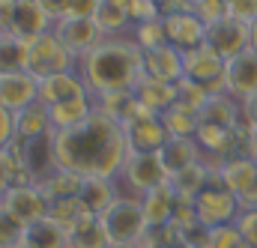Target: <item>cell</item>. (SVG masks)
Masks as SVG:
<instances>
[{"instance_id":"cell-38","label":"cell","mask_w":257,"mask_h":248,"mask_svg":"<svg viewBox=\"0 0 257 248\" xmlns=\"http://www.w3.org/2000/svg\"><path fill=\"white\" fill-rule=\"evenodd\" d=\"M194 15H197L203 24H212V21H218V18L230 15V9H227V0H197Z\"/></svg>"},{"instance_id":"cell-4","label":"cell","mask_w":257,"mask_h":248,"mask_svg":"<svg viewBox=\"0 0 257 248\" xmlns=\"http://www.w3.org/2000/svg\"><path fill=\"white\" fill-rule=\"evenodd\" d=\"M102 224H105V233H108L111 245H138L150 233L141 197H123L120 194L114 200V206L102 215Z\"/></svg>"},{"instance_id":"cell-23","label":"cell","mask_w":257,"mask_h":248,"mask_svg":"<svg viewBox=\"0 0 257 248\" xmlns=\"http://www.w3.org/2000/svg\"><path fill=\"white\" fill-rule=\"evenodd\" d=\"M66 233H69V248H111L102 218L90 212H84Z\"/></svg>"},{"instance_id":"cell-10","label":"cell","mask_w":257,"mask_h":248,"mask_svg":"<svg viewBox=\"0 0 257 248\" xmlns=\"http://www.w3.org/2000/svg\"><path fill=\"white\" fill-rule=\"evenodd\" d=\"M18 141V138H15ZM21 150V162H24V174L33 186H39L42 180H48L57 171V159H54V129L30 138V141H18Z\"/></svg>"},{"instance_id":"cell-41","label":"cell","mask_w":257,"mask_h":248,"mask_svg":"<svg viewBox=\"0 0 257 248\" xmlns=\"http://www.w3.org/2000/svg\"><path fill=\"white\" fill-rule=\"evenodd\" d=\"M15 186V177H12V168H9V159H6V150H0V197Z\"/></svg>"},{"instance_id":"cell-8","label":"cell","mask_w":257,"mask_h":248,"mask_svg":"<svg viewBox=\"0 0 257 248\" xmlns=\"http://www.w3.org/2000/svg\"><path fill=\"white\" fill-rule=\"evenodd\" d=\"M54 33L63 39V45L78 57H87L93 48H99L108 36H105V30L96 24V18H81V15H63L57 24H54Z\"/></svg>"},{"instance_id":"cell-32","label":"cell","mask_w":257,"mask_h":248,"mask_svg":"<svg viewBox=\"0 0 257 248\" xmlns=\"http://www.w3.org/2000/svg\"><path fill=\"white\" fill-rule=\"evenodd\" d=\"M144 51L150 48H162L168 45V33H165V21L156 18V21H147V24H135V36H132Z\"/></svg>"},{"instance_id":"cell-27","label":"cell","mask_w":257,"mask_h":248,"mask_svg":"<svg viewBox=\"0 0 257 248\" xmlns=\"http://www.w3.org/2000/svg\"><path fill=\"white\" fill-rule=\"evenodd\" d=\"M27 72V39L0 27V75Z\"/></svg>"},{"instance_id":"cell-1","label":"cell","mask_w":257,"mask_h":248,"mask_svg":"<svg viewBox=\"0 0 257 248\" xmlns=\"http://www.w3.org/2000/svg\"><path fill=\"white\" fill-rule=\"evenodd\" d=\"M54 159L57 168L75 171L81 177L117 180L128 159L126 129L96 108L75 129H54Z\"/></svg>"},{"instance_id":"cell-33","label":"cell","mask_w":257,"mask_h":248,"mask_svg":"<svg viewBox=\"0 0 257 248\" xmlns=\"http://www.w3.org/2000/svg\"><path fill=\"white\" fill-rule=\"evenodd\" d=\"M24 221L21 218H15L3 203H0V248H15L21 245V239H24Z\"/></svg>"},{"instance_id":"cell-49","label":"cell","mask_w":257,"mask_h":248,"mask_svg":"<svg viewBox=\"0 0 257 248\" xmlns=\"http://www.w3.org/2000/svg\"><path fill=\"white\" fill-rule=\"evenodd\" d=\"M0 81H3V75H0Z\"/></svg>"},{"instance_id":"cell-17","label":"cell","mask_w":257,"mask_h":248,"mask_svg":"<svg viewBox=\"0 0 257 248\" xmlns=\"http://www.w3.org/2000/svg\"><path fill=\"white\" fill-rule=\"evenodd\" d=\"M36 99H39V78L36 75H30V72L3 75V81H0V105L3 108H9L15 114Z\"/></svg>"},{"instance_id":"cell-18","label":"cell","mask_w":257,"mask_h":248,"mask_svg":"<svg viewBox=\"0 0 257 248\" xmlns=\"http://www.w3.org/2000/svg\"><path fill=\"white\" fill-rule=\"evenodd\" d=\"M177 191L171 183H162V186L150 188L141 203H144V215H147V224L150 230H159V227H168L171 218H174V209H177Z\"/></svg>"},{"instance_id":"cell-43","label":"cell","mask_w":257,"mask_h":248,"mask_svg":"<svg viewBox=\"0 0 257 248\" xmlns=\"http://www.w3.org/2000/svg\"><path fill=\"white\" fill-rule=\"evenodd\" d=\"M242 108H245V114H248V120L257 126V96H251L248 102H242Z\"/></svg>"},{"instance_id":"cell-29","label":"cell","mask_w":257,"mask_h":248,"mask_svg":"<svg viewBox=\"0 0 257 248\" xmlns=\"http://www.w3.org/2000/svg\"><path fill=\"white\" fill-rule=\"evenodd\" d=\"M209 174H212V168H209V165H203V162H194L192 168H186V171L174 174L168 183L174 186L177 197H183V200H194V197H197V191L209 183Z\"/></svg>"},{"instance_id":"cell-14","label":"cell","mask_w":257,"mask_h":248,"mask_svg":"<svg viewBox=\"0 0 257 248\" xmlns=\"http://www.w3.org/2000/svg\"><path fill=\"white\" fill-rule=\"evenodd\" d=\"M224 84L227 93L239 102H248L251 96H257V54L251 48L224 63Z\"/></svg>"},{"instance_id":"cell-48","label":"cell","mask_w":257,"mask_h":248,"mask_svg":"<svg viewBox=\"0 0 257 248\" xmlns=\"http://www.w3.org/2000/svg\"><path fill=\"white\" fill-rule=\"evenodd\" d=\"M153 248H168V245H153Z\"/></svg>"},{"instance_id":"cell-12","label":"cell","mask_w":257,"mask_h":248,"mask_svg":"<svg viewBox=\"0 0 257 248\" xmlns=\"http://www.w3.org/2000/svg\"><path fill=\"white\" fill-rule=\"evenodd\" d=\"M123 129H126L128 153H159L171 141V132L162 123V114H153V111H144Z\"/></svg>"},{"instance_id":"cell-28","label":"cell","mask_w":257,"mask_h":248,"mask_svg":"<svg viewBox=\"0 0 257 248\" xmlns=\"http://www.w3.org/2000/svg\"><path fill=\"white\" fill-rule=\"evenodd\" d=\"M162 123L171 132V138H197L200 129V111H194L189 105H174L162 114Z\"/></svg>"},{"instance_id":"cell-42","label":"cell","mask_w":257,"mask_h":248,"mask_svg":"<svg viewBox=\"0 0 257 248\" xmlns=\"http://www.w3.org/2000/svg\"><path fill=\"white\" fill-rule=\"evenodd\" d=\"M36 3L51 15V21H60L66 12H69V3H72V0H36Z\"/></svg>"},{"instance_id":"cell-16","label":"cell","mask_w":257,"mask_h":248,"mask_svg":"<svg viewBox=\"0 0 257 248\" xmlns=\"http://www.w3.org/2000/svg\"><path fill=\"white\" fill-rule=\"evenodd\" d=\"M78 96H90V90L78 72H57V75L39 78V102H45L48 108L69 102V99H78Z\"/></svg>"},{"instance_id":"cell-39","label":"cell","mask_w":257,"mask_h":248,"mask_svg":"<svg viewBox=\"0 0 257 248\" xmlns=\"http://www.w3.org/2000/svg\"><path fill=\"white\" fill-rule=\"evenodd\" d=\"M227 9L233 18L245 21V24H254L257 18V0H227Z\"/></svg>"},{"instance_id":"cell-46","label":"cell","mask_w":257,"mask_h":248,"mask_svg":"<svg viewBox=\"0 0 257 248\" xmlns=\"http://www.w3.org/2000/svg\"><path fill=\"white\" fill-rule=\"evenodd\" d=\"M111 248H144V245L138 242V245H111Z\"/></svg>"},{"instance_id":"cell-11","label":"cell","mask_w":257,"mask_h":248,"mask_svg":"<svg viewBox=\"0 0 257 248\" xmlns=\"http://www.w3.org/2000/svg\"><path fill=\"white\" fill-rule=\"evenodd\" d=\"M0 203H3L15 218H21L24 224H33V221H39V218H48V215H51V200L45 197V191H42V188L33 186V183L12 186L3 197H0Z\"/></svg>"},{"instance_id":"cell-25","label":"cell","mask_w":257,"mask_h":248,"mask_svg":"<svg viewBox=\"0 0 257 248\" xmlns=\"http://www.w3.org/2000/svg\"><path fill=\"white\" fill-rule=\"evenodd\" d=\"M96 111V99L93 96H78V99H69L60 105H51L48 114H51V129L63 132V129H75L81 126L90 114Z\"/></svg>"},{"instance_id":"cell-20","label":"cell","mask_w":257,"mask_h":248,"mask_svg":"<svg viewBox=\"0 0 257 248\" xmlns=\"http://www.w3.org/2000/svg\"><path fill=\"white\" fill-rule=\"evenodd\" d=\"M135 96H138V102H141L147 111H153V114H165L168 108L177 105V96H180V93H177V84L144 75V78L138 81V87H135Z\"/></svg>"},{"instance_id":"cell-44","label":"cell","mask_w":257,"mask_h":248,"mask_svg":"<svg viewBox=\"0 0 257 248\" xmlns=\"http://www.w3.org/2000/svg\"><path fill=\"white\" fill-rule=\"evenodd\" d=\"M248 156H251V159H257V126L248 132Z\"/></svg>"},{"instance_id":"cell-37","label":"cell","mask_w":257,"mask_h":248,"mask_svg":"<svg viewBox=\"0 0 257 248\" xmlns=\"http://www.w3.org/2000/svg\"><path fill=\"white\" fill-rule=\"evenodd\" d=\"M128 18H132V24H147V21L162 18L159 0H135L132 9H128Z\"/></svg>"},{"instance_id":"cell-26","label":"cell","mask_w":257,"mask_h":248,"mask_svg":"<svg viewBox=\"0 0 257 248\" xmlns=\"http://www.w3.org/2000/svg\"><path fill=\"white\" fill-rule=\"evenodd\" d=\"M96 108L99 111H105L111 120H117L120 126L132 123L135 117H141L147 108L138 102V96H135V90H123V93H108V96H99L96 99Z\"/></svg>"},{"instance_id":"cell-3","label":"cell","mask_w":257,"mask_h":248,"mask_svg":"<svg viewBox=\"0 0 257 248\" xmlns=\"http://www.w3.org/2000/svg\"><path fill=\"white\" fill-rule=\"evenodd\" d=\"M194 203V215H197V224L203 227H221V224H230L239 212V200L236 194L227 188L221 171H212L209 174V183L197 191V197L192 200Z\"/></svg>"},{"instance_id":"cell-34","label":"cell","mask_w":257,"mask_h":248,"mask_svg":"<svg viewBox=\"0 0 257 248\" xmlns=\"http://www.w3.org/2000/svg\"><path fill=\"white\" fill-rule=\"evenodd\" d=\"M206 248H251V245L245 242V236L239 233V227L230 221V224H221V227H212L209 230Z\"/></svg>"},{"instance_id":"cell-15","label":"cell","mask_w":257,"mask_h":248,"mask_svg":"<svg viewBox=\"0 0 257 248\" xmlns=\"http://www.w3.org/2000/svg\"><path fill=\"white\" fill-rule=\"evenodd\" d=\"M144 75L180 84L186 78V54L180 48H174V45L150 48V51H144Z\"/></svg>"},{"instance_id":"cell-19","label":"cell","mask_w":257,"mask_h":248,"mask_svg":"<svg viewBox=\"0 0 257 248\" xmlns=\"http://www.w3.org/2000/svg\"><path fill=\"white\" fill-rule=\"evenodd\" d=\"M120 197V188H117V180H105V177H84V186H81V206L90 212V215H105L114 200Z\"/></svg>"},{"instance_id":"cell-45","label":"cell","mask_w":257,"mask_h":248,"mask_svg":"<svg viewBox=\"0 0 257 248\" xmlns=\"http://www.w3.org/2000/svg\"><path fill=\"white\" fill-rule=\"evenodd\" d=\"M248 48L257 54V18H254V24H251V45H248Z\"/></svg>"},{"instance_id":"cell-9","label":"cell","mask_w":257,"mask_h":248,"mask_svg":"<svg viewBox=\"0 0 257 248\" xmlns=\"http://www.w3.org/2000/svg\"><path fill=\"white\" fill-rule=\"evenodd\" d=\"M206 45L215 54H221L224 60H230L251 45V24L233 18V15H224V18L206 24Z\"/></svg>"},{"instance_id":"cell-24","label":"cell","mask_w":257,"mask_h":248,"mask_svg":"<svg viewBox=\"0 0 257 248\" xmlns=\"http://www.w3.org/2000/svg\"><path fill=\"white\" fill-rule=\"evenodd\" d=\"M21 242L27 248H69V233H66L63 224H57L48 215V218H39V221L27 224Z\"/></svg>"},{"instance_id":"cell-13","label":"cell","mask_w":257,"mask_h":248,"mask_svg":"<svg viewBox=\"0 0 257 248\" xmlns=\"http://www.w3.org/2000/svg\"><path fill=\"white\" fill-rule=\"evenodd\" d=\"M162 21H165L168 45L180 48L183 54L206 45V24L194 12H171V15H162Z\"/></svg>"},{"instance_id":"cell-21","label":"cell","mask_w":257,"mask_h":248,"mask_svg":"<svg viewBox=\"0 0 257 248\" xmlns=\"http://www.w3.org/2000/svg\"><path fill=\"white\" fill-rule=\"evenodd\" d=\"M159 156H162V165H165L168 177H174V174L192 168L194 162H200L203 150H200V144H197L194 138H171V141L159 150Z\"/></svg>"},{"instance_id":"cell-35","label":"cell","mask_w":257,"mask_h":248,"mask_svg":"<svg viewBox=\"0 0 257 248\" xmlns=\"http://www.w3.org/2000/svg\"><path fill=\"white\" fill-rule=\"evenodd\" d=\"M84 212H87V209L81 206L78 197H66V200H54V203H51V218H54L57 224H63L66 230H69Z\"/></svg>"},{"instance_id":"cell-5","label":"cell","mask_w":257,"mask_h":248,"mask_svg":"<svg viewBox=\"0 0 257 248\" xmlns=\"http://www.w3.org/2000/svg\"><path fill=\"white\" fill-rule=\"evenodd\" d=\"M78 57L63 45V39L51 30L27 39V72L36 78H48L57 72H75Z\"/></svg>"},{"instance_id":"cell-7","label":"cell","mask_w":257,"mask_h":248,"mask_svg":"<svg viewBox=\"0 0 257 248\" xmlns=\"http://www.w3.org/2000/svg\"><path fill=\"white\" fill-rule=\"evenodd\" d=\"M117 180H123L138 197H144L150 188L168 183L171 177H168V171H165L159 153H128L126 165H123V171H120Z\"/></svg>"},{"instance_id":"cell-36","label":"cell","mask_w":257,"mask_h":248,"mask_svg":"<svg viewBox=\"0 0 257 248\" xmlns=\"http://www.w3.org/2000/svg\"><path fill=\"white\" fill-rule=\"evenodd\" d=\"M233 224L239 227V233L245 236V242H248L251 248H257V206H251V209H239L236 218H233Z\"/></svg>"},{"instance_id":"cell-31","label":"cell","mask_w":257,"mask_h":248,"mask_svg":"<svg viewBox=\"0 0 257 248\" xmlns=\"http://www.w3.org/2000/svg\"><path fill=\"white\" fill-rule=\"evenodd\" d=\"M96 24L105 30V36H114V33H120V30H126L128 24H132V18H128L126 9H120V6H111V3H99V9H96Z\"/></svg>"},{"instance_id":"cell-22","label":"cell","mask_w":257,"mask_h":248,"mask_svg":"<svg viewBox=\"0 0 257 248\" xmlns=\"http://www.w3.org/2000/svg\"><path fill=\"white\" fill-rule=\"evenodd\" d=\"M15 120V138L18 141H30V138H39L45 132H51V114H48V105L45 102H30L24 105L21 111L12 114Z\"/></svg>"},{"instance_id":"cell-6","label":"cell","mask_w":257,"mask_h":248,"mask_svg":"<svg viewBox=\"0 0 257 248\" xmlns=\"http://www.w3.org/2000/svg\"><path fill=\"white\" fill-rule=\"evenodd\" d=\"M51 15L36 3V0H6L0 6V27L24 36V39H33L45 30H51Z\"/></svg>"},{"instance_id":"cell-2","label":"cell","mask_w":257,"mask_h":248,"mask_svg":"<svg viewBox=\"0 0 257 248\" xmlns=\"http://www.w3.org/2000/svg\"><path fill=\"white\" fill-rule=\"evenodd\" d=\"M81 78L93 99L135 90L144 78V48L126 36H108L99 48L81 57Z\"/></svg>"},{"instance_id":"cell-30","label":"cell","mask_w":257,"mask_h":248,"mask_svg":"<svg viewBox=\"0 0 257 248\" xmlns=\"http://www.w3.org/2000/svg\"><path fill=\"white\" fill-rule=\"evenodd\" d=\"M81 186H84V177L75 174V171H63L57 168L48 180H42L39 188L45 191V197L54 203V200H66V197H78L81 194Z\"/></svg>"},{"instance_id":"cell-40","label":"cell","mask_w":257,"mask_h":248,"mask_svg":"<svg viewBox=\"0 0 257 248\" xmlns=\"http://www.w3.org/2000/svg\"><path fill=\"white\" fill-rule=\"evenodd\" d=\"M12 141H15V120H12V111L0 105V150H6Z\"/></svg>"},{"instance_id":"cell-47","label":"cell","mask_w":257,"mask_h":248,"mask_svg":"<svg viewBox=\"0 0 257 248\" xmlns=\"http://www.w3.org/2000/svg\"><path fill=\"white\" fill-rule=\"evenodd\" d=\"M15 248H27V245H24V242H21V245H15Z\"/></svg>"}]
</instances>
